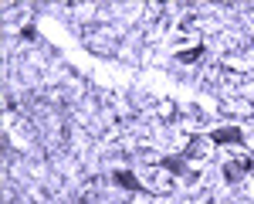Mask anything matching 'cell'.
<instances>
[{
	"label": "cell",
	"mask_w": 254,
	"mask_h": 204,
	"mask_svg": "<svg viewBox=\"0 0 254 204\" xmlns=\"http://www.w3.org/2000/svg\"><path fill=\"white\" fill-rule=\"evenodd\" d=\"M112 184H116V187H126V191H132V194H149L146 181H139L132 170H116V174H112Z\"/></svg>",
	"instance_id": "cell-4"
},
{
	"label": "cell",
	"mask_w": 254,
	"mask_h": 204,
	"mask_svg": "<svg viewBox=\"0 0 254 204\" xmlns=\"http://www.w3.org/2000/svg\"><path fill=\"white\" fill-rule=\"evenodd\" d=\"M207 143H210L207 136H200V133H193V136L187 140V146L180 150V153H183V160H200V157L207 153Z\"/></svg>",
	"instance_id": "cell-5"
},
{
	"label": "cell",
	"mask_w": 254,
	"mask_h": 204,
	"mask_svg": "<svg viewBox=\"0 0 254 204\" xmlns=\"http://www.w3.org/2000/svg\"><path fill=\"white\" fill-rule=\"evenodd\" d=\"M187 163H190V160H183V153H176V157H159L156 167L163 170V174H170V177H187V181H196L200 174H196V170H190Z\"/></svg>",
	"instance_id": "cell-2"
},
{
	"label": "cell",
	"mask_w": 254,
	"mask_h": 204,
	"mask_svg": "<svg viewBox=\"0 0 254 204\" xmlns=\"http://www.w3.org/2000/svg\"><path fill=\"white\" fill-rule=\"evenodd\" d=\"M207 140L214 143V146H248L241 126H220V129H210Z\"/></svg>",
	"instance_id": "cell-3"
},
{
	"label": "cell",
	"mask_w": 254,
	"mask_h": 204,
	"mask_svg": "<svg viewBox=\"0 0 254 204\" xmlns=\"http://www.w3.org/2000/svg\"><path fill=\"white\" fill-rule=\"evenodd\" d=\"M20 34H24V38H27V41H34V38H38V31H34V27H31V24H27V27H24V31H20Z\"/></svg>",
	"instance_id": "cell-7"
},
{
	"label": "cell",
	"mask_w": 254,
	"mask_h": 204,
	"mask_svg": "<svg viewBox=\"0 0 254 204\" xmlns=\"http://www.w3.org/2000/svg\"><path fill=\"white\" fill-rule=\"evenodd\" d=\"M251 170H254V153H241L237 160H227L224 167H220V174H224L227 184H241Z\"/></svg>",
	"instance_id": "cell-1"
},
{
	"label": "cell",
	"mask_w": 254,
	"mask_h": 204,
	"mask_svg": "<svg viewBox=\"0 0 254 204\" xmlns=\"http://www.w3.org/2000/svg\"><path fill=\"white\" fill-rule=\"evenodd\" d=\"M207 55V44H193V48H183V51H176V61L180 65H193Z\"/></svg>",
	"instance_id": "cell-6"
}]
</instances>
